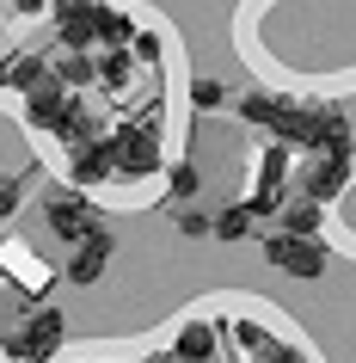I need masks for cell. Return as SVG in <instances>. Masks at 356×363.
Segmentation results:
<instances>
[{
    "label": "cell",
    "mask_w": 356,
    "mask_h": 363,
    "mask_svg": "<svg viewBox=\"0 0 356 363\" xmlns=\"http://www.w3.org/2000/svg\"><path fill=\"white\" fill-rule=\"evenodd\" d=\"M190 105H197V111H222L227 86H222V80H197V86H190Z\"/></svg>",
    "instance_id": "cb8c5ba5"
},
{
    "label": "cell",
    "mask_w": 356,
    "mask_h": 363,
    "mask_svg": "<svg viewBox=\"0 0 356 363\" xmlns=\"http://www.w3.org/2000/svg\"><path fill=\"white\" fill-rule=\"evenodd\" d=\"M289 105H295V99H289V93H270V86H252V93L234 99V111H240L252 130H270V135H277V123L289 117Z\"/></svg>",
    "instance_id": "7c38bea8"
},
{
    "label": "cell",
    "mask_w": 356,
    "mask_h": 363,
    "mask_svg": "<svg viewBox=\"0 0 356 363\" xmlns=\"http://www.w3.org/2000/svg\"><path fill=\"white\" fill-rule=\"evenodd\" d=\"M43 222H50V234H62V240H80L86 228H98V210H93V197L74 191V185H50V191H43Z\"/></svg>",
    "instance_id": "277c9868"
},
{
    "label": "cell",
    "mask_w": 356,
    "mask_h": 363,
    "mask_svg": "<svg viewBox=\"0 0 356 363\" xmlns=\"http://www.w3.org/2000/svg\"><path fill=\"white\" fill-rule=\"evenodd\" d=\"M105 179H117L111 135H93V142H80V148L68 154V185H74V191H93V185H105Z\"/></svg>",
    "instance_id": "ba28073f"
},
{
    "label": "cell",
    "mask_w": 356,
    "mask_h": 363,
    "mask_svg": "<svg viewBox=\"0 0 356 363\" xmlns=\"http://www.w3.org/2000/svg\"><path fill=\"white\" fill-rule=\"evenodd\" d=\"M252 234H258V216L246 210V203H227V210L215 216V240H227V247H234V240H252Z\"/></svg>",
    "instance_id": "ac0fdd59"
},
{
    "label": "cell",
    "mask_w": 356,
    "mask_h": 363,
    "mask_svg": "<svg viewBox=\"0 0 356 363\" xmlns=\"http://www.w3.org/2000/svg\"><path fill=\"white\" fill-rule=\"evenodd\" d=\"M130 38H135V19H130V13H117V6H98V13H93V43L123 50Z\"/></svg>",
    "instance_id": "9a60e30c"
},
{
    "label": "cell",
    "mask_w": 356,
    "mask_h": 363,
    "mask_svg": "<svg viewBox=\"0 0 356 363\" xmlns=\"http://www.w3.org/2000/svg\"><path fill=\"white\" fill-rule=\"evenodd\" d=\"M0 271H6V277H19V289L31 296V302H43L50 284H56V271L43 265L38 252H25V247H0Z\"/></svg>",
    "instance_id": "8fae6325"
},
{
    "label": "cell",
    "mask_w": 356,
    "mask_h": 363,
    "mask_svg": "<svg viewBox=\"0 0 356 363\" xmlns=\"http://www.w3.org/2000/svg\"><path fill=\"white\" fill-rule=\"evenodd\" d=\"M50 74H56L68 93H74V86H93V56H86V50H62V56L50 62Z\"/></svg>",
    "instance_id": "e0dca14e"
},
{
    "label": "cell",
    "mask_w": 356,
    "mask_h": 363,
    "mask_svg": "<svg viewBox=\"0 0 356 363\" xmlns=\"http://www.w3.org/2000/svg\"><path fill=\"white\" fill-rule=\"evenodd\" d=\"M172 222H178V234H185V240H215V216H209V210L178 203V216H172Z\"/></svg>",
    "instance_id": "44dd1931"
},
{
    "label": "cell",
    "mask_w": 356,
    "mask_h": 363,
    "mask_svg": "<svg viewBox=\"0 0 356 363\" xmlns=\"http://www.w3.org/2000/svg\"><path fill=\"white\" fill-rule=\"evenodd\" d=\"M282 185H289V148H282V142H270V148L258 154V191L246 197V210L258 216H277L282 210Z\"/></svg>",
    "instance_id": "8992f818"
},
{
    "label": "cell",
    "mask_w": 356,
    "mask_h": 363,
    "mask_svg": "<svg viewBox=\"0 0 356 363\" xmlns=\"http://www.w3.org/2000/svg\"><path fill=\"white\" fill-rule=\"evenodd\" d=\"M111 259H117V234L98 222V228H86L74 240V252H68V284H98V277L111 271Z\"/></svg>",
    "instance_id": "5b68a950"
},
{
    "label": "cell",
    "mask_w": 356,
    "mask_h": 363,
    "mask_svg": "<svg viewBox=\"0 0 356 363\" xmlns=\"http://www.w3.org/2000/svg\"><path fill=\"white\" fill-rule=\"evenodd\" d=\"M43 6H50V0H13V13H25V19H38Z\"/></svg>",
    "instance_id": "484cf974"
},
{
    "label": "cell",
    "mask_w": 356,
    "mask_h": 363,
    "mask_svg": "<svg viewBox=\"0 0 356 363\" xmlns=\"http://www.w3.org/2000/svg\"><path fill=\"white\" fill-rule=\"evenodd\" d=\"M319 222H326V203H314V197H289V203L277 210L282 234H319Z\"/></svg>",
    "instance_id": "5bb4252c"
},
{
    "label": "cell",
    "mask_w": 356,
    "mask_h": 363,
    "mask_svg": "<svg viewBox=\"0 0 356 363\" xmlns=\"http://www.w3.org/2000/svg\"><path fill=\"white\" fill-rule=\"evenodd\" d=\"M197 185H203L197 160H178V167L166 172V191H172V203H190V197H197Z\"/></svg>",
    "instance_id": "ffe728a7"
},
{
    "label": "cell",
    "mask_w": 356,
    "mask_h": 363,
    "mask_svg": "<svg viewBox=\"0 0 356 363\" xmlns=\"http://www.w3.org/2000/svg\"><path fill=\"white\" fill-rule=\"evenodd\" d=\"M68 111H74V93H68L56 74L25 93V123H31V130H50V135H56L62 123H68Z\"/></svg>",
    "instance_id": "9c48e42d"
},
{
    "label": "cell",
    "mask_w": 356,
    "mask_h": 363,
    "mask_svg": "<svg viewBox=\"0 0 356 363\" xmlns=\"http://www.w3.org/2000/svg\"><path fill=\"white\" fill-rule=\"evenodd\" d=\"M234 339H240V351H252V357H270V345H277V339H270V333H264V326L258 320H240V326H234Z\"/></svg>",
    "instance_id": "7402d4cb"
},
{
    "label": "cell",
    "mask_w": 356,
    "mask_h": 363,
    "mask_svg": "<svg viewBox=\"0 0 356 363\" xmlns=\"http://www.w3.org/2000/svg\"><path fill=\"white\" fill-rule=\"evenodd\" d=\"M19 203H25V185H19V179H0V222L19 216Z\"/></svg>",
    "instance_id": "d4e9b609"
},
{
    "label": "cell",
    "mask_w": 356,
    "mask_h": 363,
    "mask_svg": "<svg viewBox=\"0 0 356 363\" xmlns=\"http://www.w3.org/2000/svg\"><path fill=\"white\" fill-rule=\"evenodd\" d=\"M111 160L123 179H154V172L166 167V154H160V130H154L148 117L142 123H130V130L111 135Z\"/></svg>",
    "instance_id": "3957f363"
},
{
    "label": "cell",
    "mask_w": 356,
    "mask_h": 363,
    "mask_svg": "<svg viewBox=\"0 0 356 363\" xmlns=\"http://www.w3.org/2000/svg\"><path fill=\"white\" fill-rule=\"evenodd\" d=\"M62 339H68V314L50 308V302H38L13 333H0V351H6L13 363H50L62 351Z\"/></svg>",
    "instance_id": "6da1fadb"
},
{
    "label": "cell",
    "mask_w": 356,
    "mask_h": 363,
    "mask_svg": "<svg viewBox=\"0 0 356 363\" xmlns=\"http://www.w3.org/2000/svg\"><path fill=\"white\" fill-rule=\"evenodd\" d=\"M350 172H356V154H314V160H307V172H301V197L332 203V197H344Z\"/></svg>",
    "instance_id": "52a82bcc"
},
{
    "label": "cell",
    "mask_w": 356,
    "mask_h": 363,
    "mask_svg": "<svg viewBox=\"0 0 356 363\" xmlns=\"http://www.w3.org/2000/svg\"><path fill=\"white\" fill-rule=\"evenodd\" d=\"M215 320H185L178 326V339H172V357L178 363H215Z\"/></svg>",
    "instance_id": "4fadbf2b"
},
{
    "label": "cell",
    "mask_w": 356,
    "mask_h": 363,
    "mask_svg": "<svg viewBox=\"0 0 356 363\" xmlns=\"http://www.w3.org/2000/svg\"><path fill=\"white\" fill-rule=\"evenodd\" d=\"M50 13H56L62 50H93V13H98V0H50Z\"/></svg>",
    "instance_id": "30bf717a"
},
{
    "label": "cell",
    "mask_w": 356,
    "mask_h": 363,
    "mask_svg": "<svg viewBox=\"0 0 356 363\" xmlns=\"http://www.w3.org/2000/svg\"><path fill=\"white\" fill-rule=\"evenodd\" d=\"M0 86H6V56H0Z\"/></svg>",
    "instance_id": "4316f807"
},
{
    "label": "cell",
    "mask_w": 356,
    "mask_h": 363,
    "mask_svg": "<svg viewBox=\"0 0 356 363\" xmlns=\"http://www.w3.org/2000/svg\"><path fill=\"white\" fill-rule=\"evenodd\" d=\"M43 80H50V62L43 56H6V86H13V93H31Z\"/></svg>",
    "instance_id": "d6986e66"
},
{
    "label": "cell",
    "mask_w": 356,
    "mask_h": 363,
    "mask_svg": "<svg viewBox=\"0 0 356 363\" xmlns=\"http://www.w3.org/2000/svg\"><path fill=\"white\" fill-rule=\"evenodd\" d=\"M123 50H130L142 68H160V56H166V50H160V38H154V31H142V25H135V38L123 43Z\"/></svg>",
    "instance_id": "603a6c76"
},
{
    "label": "cell",
    "mask_w": 356,
    "mask_h": 363,
    "mask_svg": "<svg viewBox=\"0 0 356 363\" xmlns=\"http://www.w3.org/2000/svg\"><path fill=\"white\" fill-rule=\"evenodd\" d=\"M130 74H135V56H130V50H105V56H93V80H105L111 93H123Z\"/></svg>",
    "instance_id": "2e32d148"
},
{
    "label": "cell",
    "mask_w": 356,
    "mask_h": 363,
    "mask_svg": "<svg viewBox=\"0 0 356 363\" xmlns=\"http://www.w3.org/2000/svg\"><path fill=\"white\" fill-rule=\"evenodd\" d=\"M264 259L282 271V277H295V284H314V277H326V265H332V252H326V240L319 234H264Z\"/></svg>",
    "instance_id": "7a4b0ae2"
}]
</instances>
